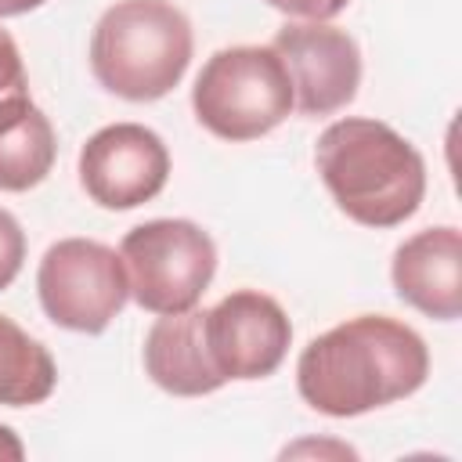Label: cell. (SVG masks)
<instances>
[{
	"instance_id": "cell-13",
	"label": "cell",
	"mask_w": 462,
	"mask_h": 462,
	"mask_svg": "<svg viewBox=\"0 0 462 462\" xmlns=\"http://www.w3.org/2000/svg\"><path fill=\"white\" fill-rule=\"evenodd\" d=\"M58 368L51 350L32 339L18 321L0 314V404L25 408L54 393Z\"/></svg>"
},
{
	"instance_id": "cell-10",
	"label": "cell",
	"mask_w": 462,
	"mask_h": 462,
	"mask_svg": "<svg viewBox=\"0 0 462 462\" xmlns=\"http://www.w3.org/2000/svg\"><path fill=\"white\" fill-rule=\"evenodd\" d=\"M393 292L426 318L455 321L462 314V235L458 227H426L404 238L390 260Z\"/></svg>"
},
{
	"instance_id": "cell-7",
	"label": "cell",
	"mask_w": 462,
	"mask_h": 462,
	"mask_svg": "<svg viewBox=\"0 0 462 462\" xmlns=\"http://www.w3.org/2000/svg\"><path fill=\"white\" fill-rule=\"evenodd\" d=\"M202 343L224 383L267 379L289 354L292 325L274 296L238 289L202 310Z\"/></svg>"
},
{
	"instance_id": "cell-15",
	"label": "cell",
	"mask_w": 462,
	"mask_h": 462,
	"mask_svg": "<svg viewBox=\"0 0 462 462\" xmlns=\"http://www.w3.org/2000/svg\"><path fill=\"white\" fill-rule=\"evenodd\" d=\"M25 263V231L22 224L0 209V289H7Z\"/></svg>"
},
{
	"instance_id": "cell-14",
	"label": "cell",
	"mask_w": 462,
	"mask_h": 462,
	"mask_svg": "<svg viewBox=\"0 0 462 462\" xmlns=\"http://www.w3.org/2000/svg\"><path fill=\"white\" fill-rule=\"evenodd\" d=\"M29 97V76L22 65V51L14 36L0 25V108H11Z\"/></svg>"
},
{
	"instance_id": "cell-11",
	"label": "cell",
	"mask_w": 462,
	"mask_h": 462,
	"mask_svg": "<svg viewBox=\"0 0 462 462\" xmlns=\"http://www.w3.org/2000/svg\"><path fill=\"white\" fill-rule=\"evenodd\" d=\"M144 372L159 390L173 397H202L224 386L202 343L199 303L180 314H159L144 336Z\"/></svg>"
},
{
	"instance_id": "cell-16",
	"label": "cell",
	"mask_w": 462,
	"mask_h": 462,
	"mask_svg": "<svg viewBox=\"0 0 462 462\" xmlns=\"http://www.w3.org/2000/svg\"><path fill=\"white\" fill-rule=\"evenodd\" d=\"M267 4L289 18H300V22H328L339 11H346L350 0H267Z\"/></svg>"
},
{
	"instance_id": "cell-9",
	"label": "cell",
	"mask_w": 462,
	"mask_h": 462,
	"mask_svg": "<svg viewBox=\"0 0 462 462\" xmlns=\"http://www.w3.org/2000/svg\"><path fill=\"white\" fill-rule=\"evenodd\" d=\"M271 47L292 79V97L303 116H332L357 97L361 51L346 29L328 22H289Z\"/></svg>"
},
{
	"instance_id": "cell-12",
	"label": "cell",
	"mask_w": 462,
	"mask_h": 462,
	"mask_svg": "<svg viewBox=\"0 0 462 462\" xmlns=\"http://www.w3.org/2000/svg\"><path fill=\"white\" fill-rule=\"evenodd\" d=\"M58 159V141L51 119L32 105V97L0 108V191L36 188Z\"/></svg>"
},
{
	"instance_id": "cell-8",
	"label": "cell",
	"mask_w": 462,
	"mask_h": 462,
	"mask_svg": "<svg viewBox=\"0 0 462 462\" xmlns=\"http://www.w3.org/2000/svg\"><path fill=\"white\" fill-rule=\"evenodd\" d=\"M170 177L162 137L141 123H112L79 148V184L101 209H137L152 202Z\"/></svg>"
},
{
	"instance_id": "cell-18",
	"label": "cell",
	"mask_w": 462,
	"mask_h": 462,
	"mask_svg": "<svg viewBox=\"0 0 462 462\" xmlns=\"http://www.w3.org/2000/svg\"><path fill=\"white\" fill-rule=\"evenodd\" d=\"M47 0H0V18H14V14H29L36 7H43Z\"/></svg>"
},
{
	"instance_id": "cell-3",
	"label": "cell",
	"mask_w": 462,
	"mask_h": 462,
	"mask_svg": "<svg viewBox=\"0 0 462 462\" xmlns=\"http://www.w3.org/2000/svg\"><path fill=\"white\" fill-rule=\"evenodd\" d=\"M191 51V22L177 4L119 0L94 25L90 69L123 101H159L184 79Z\"/></svg>"
},
{
	"instance_id": "cell-1",
	"label": "cell",
	"mask_w": 462,
	"mask_h": 462,
	"mask_svg": "<svg viewBox=\"0 0 462 462\" xmlns=\"http://www.w3.org/2000/svg\"><path fill=\"white\" fill-rule=\"evenodd\" d=\"M430 375L422 336L386 314L350 318L314 336L296 361L300 397L332 419H354L411 397Z\"/></svg>"
},
{
	"instance_id": "cell-4",
	"label": "cell",
	"mask_w": 462,
	"mask_h": 462,
	"mask_svg": "<svg viewBox=\"0 0 462 462\" xmlns=\"http://www.w3.org/2000/svg\"><path fill=\"white\" fill-rule=\"evenodd\" d=\"M195 119L220 141H256L296 108L292 79L274 47H224L191 87Z\"/></svg>"
},
{
	"instance_id": "cell-17",
	"label": "cell",
	"mask_w": 462,
	"mask_h": 462,
	"mask_svg": "<svg viewBox=\"0 0 462 462\" xmlns=\"http://www.w3.org/2000/svg\"><path fill=\"white\" fill-rule=\"evenodd\" d=\"M4 458H11V462L25 458V448H22V440L14 437L11 426H0V462H4Z\"/></svg>"
},
{
	"instance_id": "cell-2",
	"label": "cell",
	"mask_w": 462,
	"mask_h": 462,
	"mask_svg": "<svg viewBox=\"0 0 462 462\" xmlns=\"http://www.w3.org/2000/svg\"><path fill=\"white\" fill-rule=\"evenodd\" d=\"M314 166L332 202L365 227L404 224L426 195V162L419 148L379 119L346 116L325 126Z\"/></svg>"
},
{
	"instance_id": "cell-6",
	"label": "cell",
	"mask_w": 462,
	"mask_h": 462,
	"mask_svg": "<svg viewBox=\"0 0 462 462\" xmlns=\"http://www.w3.org/2000/svg\"><path fill=\"white\" fill-rule=\"evenodd\" d=\"M36 292L54 325L97 336L126 307L130 282L123 256L112 245L94 238H61L40 260Z\"/></svg>"
},
{
	"instance_id": "cell-5",
	"label": "cell",
	"mask_w": 462,
	"mask_h": 462,
	"mask_svg": "<svg viewBox=\"0 0 462 462\" xmlns=\"http://www.w3.org/2000/svg\"><path fill=\"white\" fill-rule=\"evenodd\" d=\"M130 296L141 310L180 314L202 300L217 274V245L195 220L159 217L130 227L119 242Z\"/></svg>"
}]
</instances>
